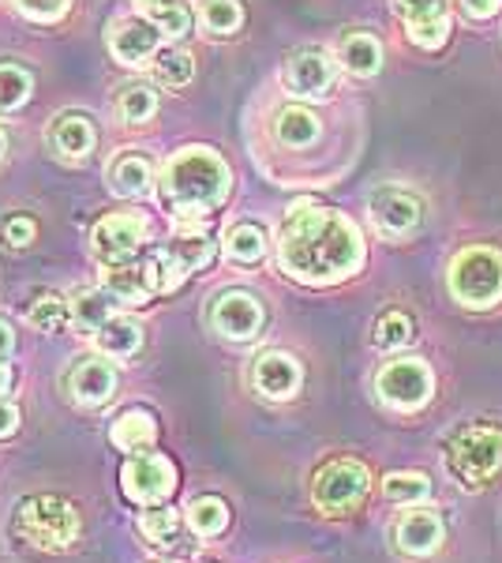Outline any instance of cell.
<instances>
[{"label":"cell","mask_w":502,"mask_h":563,"mask_svg":"<svg viewBox=\"0 0 502 563\" xmlns=\"http://www.w3.org/2000/svg\"><path fill=\"white\" fill-rule=\"evenodd\" d=\"M278 260L289 278L308 286H331L364 267V241L345 214L297 203L281 225Z\"/></svg>","instance_id":"1"},{"label":"cell","mask_w":502,"mask_h":563,"mask_svg":"<svg viewBox=\"0 0 502 563\" xmlns=\"http://www.w3.org/2000/svg\"><path fill=\"white\" fill-rule=\"evenodd\" d=\"M230 185L233 174L222 154L210 147H185L161 169L158 199L172 218H199L225 203Z\"/></svg>","instance_id":"2"},{"label":"cell","mask_w":502,"mask_h":563,"mask_svg":"<svg viewBox=\"0 0 502 563\" xmlns=\"http://www.w3.org/2000/svg\"><path fill=\"white\" fill-rule=\"evenodd\" d=\"M15 533L42 552H68L79 541V511L68 499L31 496L15 511Z\"/></svg>","instance_id":"3"},{"label":"cell","mask_w":502,"mask_h":563,"mask_svg":"<svg viewBox=\"0 0 502 563\" xmlns=\"http://www.w3.org/2000/svg\"><path fill=\"white\" fill-rule=\"evenodd\" d=\"M450 294L465 308H488L502 301V252L495 249H461L450 263Z\"/></svg>","instance_id":"4"},{"label":"cell","mask_w":502,"mask_h":563,"mask_svg":"<svg viewBox=\"0 0 502 563\" xmlns=\"http://www.w3.org/2000/svg\"><path fill=\"white\" fill-rule=\"evenodd\" d=\"M371 488V474L356 459H334L312 481V499L323 515H349L364 504Z\"/></svg>","instance_id":"5"},{"label":"cell","mask_w":502,"mask_h":563,"mask_svg":"<svg viewBox=\"0 0 502 563\" xmlns=\"http://www.w3.org/2000/svg\"><path fill=\"white\" fill-rule=\"evenodd\" d=\"M450 466L465 485H488L502 470V432L465 429L450 448Z\"/></svg>","instance_id":"6"},{"label":"cell","mask_w":502,"mask_h":563,"mask_svg":"<svg viewBox=\"0 0 502 563\" xmlns=\"http://www.w3.org/2000/svg\"><path fill=\"white\" fill-rule=\"evenodd\" d=\"M210 260H214V241H210L203 230L177 233V238H172L166 249L154 252L161 294H172L180 282H185L188 275H196V271H203Z\"/></svg>","instance_id":"7"},{"label":"cell","mask_w":502,"mask_h":563,"mask_svg":"<svg viewBox=\"0 0 502 563\" xmlns=\"http://www.w3.org/2000/svg\"><path fill=\"white\" fill-rule=\"evenodd\" d=\"M121 488L143 507H158L177 493V466L166 455H132L121 470Z\"/></svg>","instance_id":"8"},{"label":"cell","mask_w":502,"mask_h":563,"mask_svg":"<svg viewBox=\"0 0 502 563\" xmlns=\"http://www.w3.org/2000/svg\"><path fill=\"white\" fill-rule=\"evenodd\" d=\"M376 390L382 402L394 406V410H420L432 398V368L416 357L390 361L376 376Z\"/></svg>","instance_id":"9"},{"label":"cell","mask_w":502,"mask_h":563,"mask_svg":"<svg viewBox=\"0 0 502 563\" xmlns=\"http://www.w3.org/2000/svg\"><path fill=\"white\" fill-rule=\"evenodd\" d=\"M147 233H150V222L143 214H135V211L109 214L94 225V256L102 260V267L132 260L135 252L143 249Z\"/></svg>","instance_id":"10"},{"label":"cell","mask_w":502,"mask_h":563,"mask_svg":"<svg viewBox=\"0 0 502 563\" xmlns=\"http://www.w3.org/2000/svg\"><path fill=\"white\" fill-rule=\"evenodd\" d=\"M371 222L387 241H405L424 222V203L413 192H401V188H379L371 196Z\"/></svg>","instance_id":"11"},{"label":"cell","mask_w":502,"mask_h":563,"mask_svg":"<svg viewBox=\"0 0 502 563\" xmlns=\"http://www.w3.org/2000/svg\"><path fill=\"white\" fill-rule=\"evenodd\" d=\"M263 320H267L263 305L255 301L252 294H241V289L222 294L214 301V308H210V323H214V331L222 334V339H233V342L255 339V334L263 331Z\"/></svg>","instance_id":"12"},{"label":"cell","mask_w":502,"mask_h":563,"mask_svg":"<svg viewBox=\"0 0 502 563\" xmlns=\"http://www.w3.org/2000/svg\"><path fill=\"white\" fill-rule=\"evenodd\" d=\"M105 289L121 305H147L154 294H161L158 286V263L150 260H121L105 267Z\"/></svg>","instance_id":"13"},{"label":"cell","mask_w":502,"mask_h":563,"mask_svg":"<svg viewBox=\"0 0 502 563\" xmlns=\"http://www.w3.org/2000/svg\"><path fill=\"white\" fill-rule=\"evenodd\" d=\"M405 34L420 49H439L450 34V15H446V0H394Z\"/></svg>","instance_id":"14"},{"label":"cell","mask_w":502,"mask_h":563,"mask_svg":"<svg viewBox=\"0 0 502 563\" xmlns=\"http://www.w3.org/2000/svg\"><path fill=\"white\" fill-rule=\"evenodd\" d=\"M158 49H161V31L147 20H124L109 34V53L127 68L147 65V60L158 57Z\"/></svg>","instance_id":"15"},{"label":"cell","mask_w":502,"mask_h":563,"mask_svg":"<svg viewBox=\"0 0 502 563\" xmlns=\"http://www.w3.org/2000/svg\"><path fill=\"white\" fill-rule=\"evenodd\" d=\"M68 395L76 398L79 406H105L109 398L116 395V372L109 361L102 357H90L79 361L68 376Z\"/></svg>","instance_id":"16"},{"label":"cell","mask_w":502,"mask_h":563,"mask_svg":"<svg viewBox=\"0 0 502 563\" xmlns=\"http://www.w3.org/2000/svg\"><path fill=\"white\" fill-rule=\"evenodd\" d=\"M286 87L300 98H319L334 87V65L323 49H304L289 60L286 68Z\"/></svg>","instance_id":"17"},{"label":"cell","mask_w":502,"mask_h":563,"mask_svg":"<svg viewBox=\"0 0 502 563\" xmlns=\"http://www.w3.org/2000/svg\"><path fill=\"white\" fill-rule=\"evenodd\" d=\"M252 379H255V390L267 398H293L300 390V379H304V372L289 353H263L259 361H255L252 368Z\"/></svg>","instance_id":"18"},{"label":"cell","mask_w":502,"mask_h":563,"mask_svg":"<svg viewBox=\"0 0 502 563\" xmlns=\"http://www.w3.org/2000/svg\"><path fill=\"white\" fill-rule=\"evenodd\" d=\"M398 549L409 556H432L443 544V519L435 511H409L394 526Z\"/></svg>","instance_id":"19"},{"label":"cell","mask_w":502,"mask_h":563,"mask_svg":"<svg viewBox=\"0 0 502 563\" xmlns=\"http://www.w3.org/2000/svg\"><path fill=\"white\" fill-rule=\"evenodd\" d=\"M49 143L60 158H87L94 151V129L83 113H60L49 129Z\"/></svg>","instance_id":"20"},{"label":"cell","mask_w":502,"mask_h":563,"mask_svg":"<svg viewBox=\"0 0 502 563\" xmlns=\"http://www.w3.org/2000/svg\"><path fill=\"white\" fill-rule=\"evenodd\" d=\"M109 440H113L121 451H132V455H140V451H147L150 443L158 440V421H154V413H147V410H124L113 421V432H109Z\"/></svg>","instance_id":"21"},{"label":"cell","mask_w":502,"mask_h":563,"mask_svg":"<svg viewBox=\"0 0 502 563\" xmlns=\"http://www.w3.org/2000/svg\"><path fill=\"white\" fill-rule=\"evenodd\" d=\"M337 57H342V65L349 68L353 76L371 79V76H379V68H382V45L371 38V34L353 31L337 45Z\"/></svg>","instance_id":"22"},{"label":"cell","mask_w":502,"mask_h":563,"mask_svg":"<svg viewBox=\"0 0 502 563\" xmlns=\"http://www.w3.org/2000/svg\"><path fill=\"white\" fill-rule=\"evenodd\" d=\"M109 180H113V192L121 199H140L154 192V166L143 154H124V158L113 162Z\"/></svg>","instance_id":"23"},{"label":"cell","mask_w":502,"mask_h":563,"mask_svg":"<svg viewBox=\"0 0 502 563\" xmlns=\"http://www.w3.org/2000/svg\"><path fill=\"white\" fill-rule=\"evenodd\" d=\"M94 346L102 357H132L143 346V327L127 320V316H113V320L94 331Z\"/></svg>","instance_id":"24"},{"label":"cell","mask_w":502,"mask_h":563,"mask_svg":"<svg viewBox=\"0 0 502 563\" xmlns=\"http://www.w3.org/2000/svg\"><path fill=\"white\" fill-rule=\"evenodd\" d=\"M116 305L121 301H116L109 289H83V294L71 301V320H76V327L83 334H94L98 327L116 316Z\"/></svg>","instance_id":"25"},{"label":"cell","mask_w":502,"mask_h":563,"mask_svg":"<svg viewBox=\"0 0 502 563\" xmlns=\"http://www.w3.org/2000/svg\"><path fill=\"white\" fill-rule=\"evenodd\" d=\"M274 135H278V143H286V147H312L319 140V117L312 109L289 106L274 117Z\"/></svg>","instance_id":"26"},{"label":"cell","mask_w":502,"mask_h":563,"mask_svg":"<svg viewBox=\"0 0 502 563\" xmlns=\"http://www.w3.org/2000/svg\"><path fill=\"white\" fill-rule=\"evenodd\" d=\"M135 8L143 12V20L154 23L169 38H180V34L191 31V12L180 0H135Z\"/></svg>","instance_id":"27"},{"label":"cell","mask_w":502,"mask_h":563,"mask_svg":"<svg viewBox=\"0 0 502 563\" xmlns=\"http://www.w3.org/2000/svg\"><path fill=\"white\" fill-rule=\"evenodd\" d=\"M154 76H158L161 87L180 90L185 84H191V76H196V57L185 49H177V45L158 49V57H154Z\"/></svg>","instance_id":"28"},{"label":"cell","mask_w":502,"mask_h":563,"mask_svg":"<svg viewBox=\"0 0 502 563\" xmlns=\"http://www.w3.org/2000/svg\"><path fill=\"white\" fill-rule=\"evenodd\" d=\"M225 256L236 260V263H259L263 256H267V233L252 222L233 225L230 238H225Z\"/></svg>","instance_id":"29"},{"label":"cell","mask_w":502,"mask_h":563,"mask_svg":"<svg viewBox=\"0 0 502 563\" xmlns=\"http://www.w3.org/2000/svg\"><path fill=\"white\" fill-rule=\"evenodd\" d=\"M188 526L199 533V538H217V533L230 526V507H225V499H217V496L196 499V504L188 507Z\"/></svg>","instance_id":"30"},{"label":"cell","mask_w":502,"mask_h":563,"mask_svg":"<svg viewBox=\"0 0 502 563\" xmlns=\"http://www.w3.org/2000/svg\"><path fill=\"white\" fill-rule=\"evenodd\" d=\"M116 113H121L124 124H147L158 113V95L147 84L124 87L121 98H116Z\"/></svg>","instance_id":"31"},{"label":"cell","mask_w":502,"mask_h":563,"mask_svg":"<svg viewBox=\"0 0 502 563\" xmlns=\"http://www.w3.org/2000/svg\"><path fill=\"white\" fill-rule=\"evenodd\" d=\"M199 20H203L210 34H236L244 23V8L241 0H203Z\"/></svg>","instance_id":"32"},{"label":"cell","mask_w":502,"mask_h":563,"mask_svg":"<svg viewBox=\"0 0 502 563\" xmlns=\"http://www.w3.org/2000/svg\"><path fill=\"white\" fill-rule=\"evenodd\" d=\"M34 90L31 71L20 65H0V113H12V109L26 106Z\"/></svg>","instance_id":"33"},{"label":"cell","mask_w":502,"mask_h":563,"mask_svg":"<svg viewBox=\"0 0 502 563\" xmlns=\"http://www.w3.org/2000/svg\"><path fill=\"white\" fill-rule=\"evenodd\" d=\"M68 316H71V308L57 294H38L31 301V308H26V320H31V327H38V331H60V327L68 323Z\"/></svg>","instance_id":"34"},{"label":"cell","mask_w":502,"mask_h":563,"mask_svg":"<svg viewBox=\"0 0 502 563\" xmlns=\"http://www.w3.org/2000/svg\"><path fill=\"white\" fill-rule=\"evenodd\" d=\"M140 530L150 544H172L180 533V515L172 511V507L158 504V507H150V511H143Z\"/></svg>","instance_id":"35"},{"label":"cell","mask_w":502,"mask_h":563,"mask_svg":"<svg viewBox=\"0 0 502 563\" xmlns=\"http://www.w3.org/2000/svg\"><path fill=\"white\" fill-rule=\"evenodd\" d=\"M413 320H409L405 312H387V316H379V323H376V346L379 350H398V346H409L413 342Z\"/></svg>","instance_id":"36"},{"label":"cell","mask_w":502,"mask_h":563,"mask_svg":"<svg viewBox=\"0 0 502 563\" xmlns=\"http://www.w3.org/2000/svg\"><path fill=\"white\" fill-rule=\"evenodd\" d=\"M382 493H387V499H394V504H420V499H427V493H432V481H427L424 474H390L387 481H382Z\"/></svg>","instance_id":"37"},{"label":"cell","mask_w":502,"mask_h":563,"mask_svg":"<svg viewBox=\"0 0 502 563\" xmlns=\"http://www.w3.org/2000/svg\"><path fill=\"white\" fill-rule=\"evenodd\" d=\"M15 8L34 23H57L71 8V0H15Z\"/></svg>","instance_id":"38"},{"label":"cell","mask_w":502,"mask_h":563,"mask_svg":"<svg viewBox=\"0 0 502 563\" xmlns=\"http://www.w3.org/2000/svg\"><path fill=\"white\" fill-rule=\"evenodd\" d=\"M34 233H38V225H34V218H4L0 222V241L8 244V249H26V244L34 241Z\"/></svg>","instance_id":"39"},{"label":"cell","mask_w":502,"mask_h":563,"mask_svg":"<svg viewBox=\"0 0 502 563\" xmlns=\"http://www.w3.org/2000/svg\"><path fill=\"white\" fill-rule=\"evenodd\" d=\"M20 429V410H15V402H8V398H0V440H8V435H15Z\"/></svg>","instance_id":"40"},{"label":"cell","mask_w":502,"mask_h":563,"mask_svg":"<svg viewBox=\"0 0 502 563\" xmlns=\"http://www.w3.org/2000/svg\"><path fill=\"white\" fill-rule=\"evenodd\" d=\"M465 12L472 15V20H491V15L502 8V0H461Z\"/></svg>","instance_id":"41"},{"label":"cell","mask_w":502,"mask_h":563,"mask_svg":"<svg viewBox=\"0 0 502 563\" xmlns=\"http://www.w3.org/2000/svg\"><path fill=\"white\" fill-rule=\"evenodd\" d=\"M12 350H15V334H12V327H8V323H0V361H4Z\"/></svg>","instance_id":"42"},{"label":"cell","mask_w":502,"mask_h":563,"mask_svg":"<svg viewBox=\"0 0 502 563\" xmlns=\"http://www.w3.org/2000/svg\"><path fill=\"white\" fill-rule=\"evenodd\" d=\"M8 387H12V368H8L4 361H0V395H4Z\"/></svg>","instance_id":"43"},{"label":"cell","mask_w":502,"mask_h":563,"mask_svg":"<svg viewBox=\"0 0 502 563\" xmlns=\"http://www.w3.org/2000/svg\"><path fill=\"white\" fill-rule=\"evenodd\" d=\"M4 154H8V135H4V129H0V162H4Z\"/></svg>","instance_id":"44"}]
</instances>
